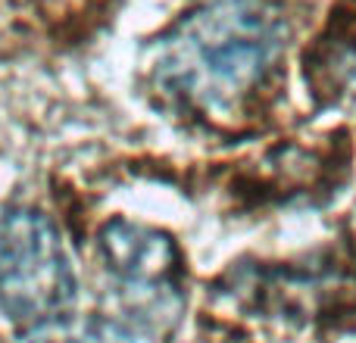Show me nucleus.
<instances>
[{
    "label": "nucleus",
    "instance_id": "4",
    "mask_svg": "<svg viewBox=\"0 0 356 343\" xmlns=\"http://www.w3.org/2000/svg\"><path fill=\"white\" fill-rule=\"evenodd\" d=\"M29 343H138L129 328L110 319H66L54 328L29 334Z\"/></svg>",
    "mask_w": 356,
    "mask_h": 343
},
{
    "label": "nucleus",
    "instance_id": "1",
    "mask_svg": "<svg viewBox=\"0 0 356 343\" xmlns=\"http://www.w3.org/2000/svg\"><path fill=\"white\" fill-rule=\"evenodd\" d=\"M288 44L272 0H209L156 41L150 72L163 94L200 116H234L269 81Z\"/></svg>",
    "mask_w": 356,
    "mask_h": 343
},
{
    "label": "nucleus",
    "instance_id": "2",
    "mask_svg": "<svg viewBox=\"0 0 356 343\" xmlns=\"http://www.w3.org/2000/svg\"><path fill=\"white\" fill-rule=\"evenodd\" d=\"M79 281L56 225L38 209L0 219V312L25 334L72 319Z\"/></svg>",
    "mask_w": 356,
    "mask_h": 343
},
{
    "label": "nucleus",
    "instance_id": "3",
    "mask_svg": "<svg viewBox=\"0 0 356 343\" xmlns=\"http://www.w3.org/2000/svg\"><path fill=\"white\" fill-rule=\"evenodd\" d=\"M100 256L119 287L150 300H172L181 284V256L172 237L135 221H110L100 231Z\"/></svg>",
    "mask_w": 356,
    "mask_h": 343
}]
</instances>
